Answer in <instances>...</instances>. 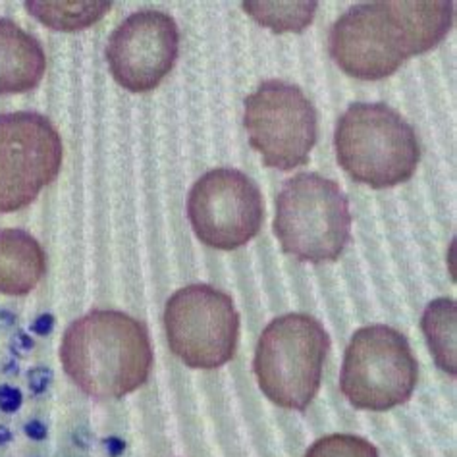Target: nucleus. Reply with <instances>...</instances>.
<instances>
[{
	"instance_id": "nucleus-1",
	"label": "nucleus",
	"mask_w": 457,
	"mask_h": 457,
	"mask_svg": "<svg viewBox=\"0 0 457 457\" xmlns=\"http://www.w3.org/2000/svg\"><path fill=\"white\" fill-rule=\"evenodd\" d=\"M60 361L81 392L97 400H120L147 382L153 350L139 320L97 309L70 324Z\"/></svg>"
},
{
	"instance_id": "nucleus-2",
	"label": "nucleus",
	"mask_w": 457,
	"mask_h": 457,
	"mask_svg": "<svg viewBox=\"0 0 457 457\" xmlns=\"http://www.w3.org/2000/svg\"><path fill=\"white\" fill-rule=\"evenodd\" d=\"M334 145L344 170L375 189L407 182L420 159L413 128L382 103L347 108L336 128Z\"/></svg>"
},
{
	"instance_id": "nucleus-3",
	"label": "nucleus",
	"mask_w": 457,
	"mask_h": 457,
	"mask_svg": "<svg viewBox=\"0 0 457 457\" xmlns=\"http://www.w3.org/2000/svg\"><path fill=\"white\" fill-rule=\"evenodd\" d=\"M350 234V203L338 184L312 172L287 179L274 216V236L287 255L307 262L336 261Z\"/></svg>"
},
{
	"instance_id": "nucleus-4",
	"label": "nucleus",
	"mask_w": 457,
	"mask_h": 457,
	"mask_svg": "<svg viewBox=\"0 0 457 457\" xmlns=\"http://www.w3.org/2000/svg\"><path fill=\"white\" fill-rule=\"evenodd\" d=\"M330 336L309 315H284L262 330L253 370L262 394L286 409L303 411L320 388Z\"/></svg>"
},
{
	"instance_id": "nucleus-5",
	"label": "nucleus",
	"mask_w": 457,
	"mask_h": 457,
	"mask_svg": "<svg viewBox=\"0 0 457 457\" xmlns=\"http://www.w3.org/2000/svg\"><path fill=\"white\" fill-rule=\"evenodd\" d=\"M417 384V361L405 336L384 324L353 334L347 345L340 388L353 407L388 411L405 403Z\"/></svg>"
},
{
	"instance_id": "nucleus-6",
	"label": "nucleus",
	"mask_w": 457,
	"mask_h": 457,
	"mask_svg": "<svg viewBox=\"0 0 457 457\" xmlns=\"http://www.w3.org/2000/svg\"><path fill=\"white\" fill-rule=\"evenodd\" d=\"M170 350L191 369H219L237 347L239 315L230 295L194 284L178 290L164 309Z\"/></svg>"
},
{
	"instance_id": "nucleus-7",
	"label": "nucleus",
	"mask_w": 457,
	"mask_h": 457,
	"mask_svg": "<svg viewBox=\"0 0 457 457\" xmlns=\"http://www.w3.org/2000/svg\"><path fill=\"white\" fill-rule=\"evenodd\" d=\"M244 126L262 162L284 172L305 164L317 143L315 106L297 86L278 79L245 99Z\"/></svg>"
},
{
	"instance_id": "nucleus-8",
	"label": "nucleus",
	"mask_w": 457,
	"mask_h": 457,
	"mask_svg": "<svg viewBox=\"0 0 457 457\" xmlns=\"http://www.w3.org/2000/svg\"><path fill=\"white\" fill-rule=\"evenodd\" d=\"M62 166V141L41 114H0V212L28 207Z\"/></svg>"
},
{
	"instance_id": "nucleus-9",
	"label": "nucleus",
	"mask_w": 457,
	"mask_h": 457,
	"mask_svg": "<svg viewBox=\"0 0 457 457\" xmlns=\"http://www.w3.org/2000/svg\"><path fill=\"white\" fill-rule=\"evenodd\" d=\"M328 49L347 76L377 81L413 56L395 3H367L345 12L330 29Z\"/></svg>"
},
{
	"instance_id": "nucleus-10",
	"label": "nucleus",
	"mask_w": 457,
	"mask_h": 457,
	"mask_svg": "<svg viewBox=\"0 0 457 457\" xmlns=\"http://www.w3.org/2000/svg\"><path fill=\"white\" fill-rule=\"evenodd\" d=\"M187 219L204 245L232 251L259 234L264 219L262 195L244 172L219 168L191 187Z\"/></svg>"
},
{
	"instance_id": "nucleus-11",
	"label": "nucleus",
	"mask_w": 457,
	"mask_h": 457,
	"mask_svg": "<svg viewBox=\"0 0 457 457\" xmlns=\"http://www.w3.org/2000/svg\"><path fill=\"white\" fill-rule=\"evenodd\" d=\"M179 33L176 21L156 10L131 14L111 35L106 62L114 79L131 93L159 87L176 64Z\"/></svg>"
},
{
	"instance_id": "nucleus-12",
	"label": "nucleus",
	"mask_w": 457,
	"mask_h": 457,
	"mask_svg": "<svg viewBox=\"0 0 457 457\" xmlns=\"http://www.w3.org/2000/svg\"><path fill=\"white\" fill-rule=\"evenodd\" d=\"M45 70L46 56L39 41L12 20L0 18V95L35 89Z\"/></svg>"
},
{
	"instance_id": "nucleus-13",
	"label": "nucleus",
	"mask_w": 457,
	"mask_h": 457,
	"mask_svg": "<svg viewBox=\"0 0 457 457\" xmlns=\"http://www.w3.org/2000/svg\"><path fill=\"white\" fill-rule=\"evenodd\" d=\"M46 272V257L37 239L23 230H0V294L26 295Z\"/></svg>"
},
{
	"instance_id": "nucleus-14",
	"label": "nucleus",
	"mask_w": 457,
	"mask_h": 457,
	"mask_svg": "<svg viewBox=\"0 0 457 457\" xmlns=\"http://www.w3.org/2000/svg\"><path fill=\"white\" fill-rule=\"evenodd\" d=\"M455 324H457V307L453 299H436L432 302L423 315V332L432 355L442 370L457 375L455 361Z\"/></svg>"
},
{
	"instance_id": "nucleus-15",
	"label": "nucleus",
	"mask_w": 457,
	"mask_h": 457,
	"mask_svg": "<svg viewBox=\"0 0 457 457\" xmlns=\"http://www.w3.org/2000/svg\"><path fill=\"white\" fill-rule=\"evenodd\" d=\"M111 3H41L31 0L26 3L29 14L37 18L43 26L56 31H79L99 21L108 10Z\"/></svg>"
},
{
	"instance_id": "nucleus-16",
	"label": "nucleus",
	"mask_w": 457,
	"mask_h": 457,
	"mask_svg": "<svg viewBox=\"0 0 457 457\" xmlns=\"http://www.w3.org/2000/svg\"><path fill=\"white\" fill-rule=\"evenodd\" d=\"M247 14L274 33H302L315 18L317 3H244Z\"/></svg>"
},
{
	"instance_id": "nucleus-17",
	"label": "nucleus",
	"mask_w": 457,
	"mask_h": 457,
	"mask_svg": "<svg viewBox=\"0 0 457 457\" xmlns=\"http://www.w3.org/2000/svg\"><path fill=\"white\" fill-rule=\"evenodd\" d=\"M305 457H380L378 450L361 436L330 435L317 440Z\"/></svg>"
}]
</instances>
